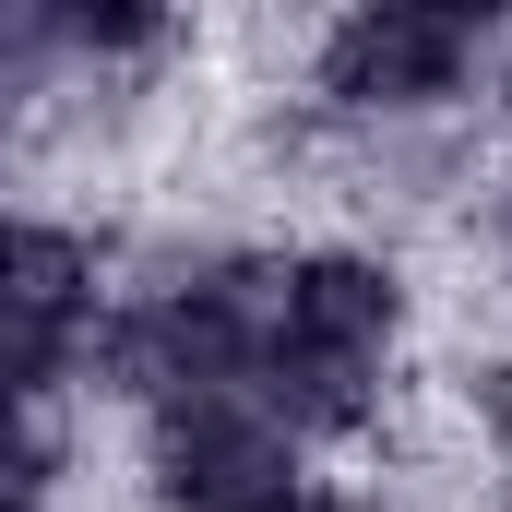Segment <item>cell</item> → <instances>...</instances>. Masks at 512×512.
I'll return each mask as SVG.
<instances>
[{"label":"cell","mask_w":512,"mask_h":512,"mask_svg":"<svg viewBox=\"0 0 512 512\" xmlns=\"http://www.w3.org/2000/svg\"><path fill=\"white\" fill-rule=\"evenodd\" d=\"M405 346V274L358 239L274 262L262 298V358H251V405L286 441H358L382 429V370Z\"/></svg>","instance_id":"cell-1"},{"label":"cell","mask_w":512,"mask_h":512,"mask_svg":"<svg viewBox=\"0 0 512 512\" xmlns=\"http://www.w3.org/2000/svg\"><path fill=\"white\" fill-rule=\"evenodd\" d=\"M108 262L84 227L48 215H0V405H48L72 370H96L108 334Z\"/></svg>","instance_id":"cell-2"},{"label":"cell","mask_w":512,"mask_h":512,"mask_svg":"<svg viewBox=\"0 0 512 512\" xmlns=\"http://www.w3.org/2000/svg\"><path fill=\"white\" fill-rule=\"evenodd\" d=\"M489 24L477 12H429V0H382V12H346L322 36V108L334 120H441L477 96L489 72Z\"/></svg>","instance_id":"cell-3"},{"label":"cell","mask_w":512,"mask_h":512,"mask_svg":"<svg viewBox=\"0 0 512 512\" xmlns=\"http://www.w3.org/2000/svg\"><path fill=\"white\" fill-rule=\"evenodd\" d=\"M298 477H310L298 441L262 417L251 393L143 405V489H155V512H274Z\"/></svg>","instance_id":"cell-4"},{"label":"cell","mask_w":512,"mask_h":512,"mask_svg":"<svg viewBox=\"0 0 512 512\" xmlns=\"http://www.w3.org/2000/svg\"><path fill=\"white\" fill-rule=\"evenodd\" d=\"M48 477H60L48 405H0V501H48Z\"/></svg>","instance_id":"cell-5"},{"label":"cell","mask_w":512,"mask_h":512,"mask_svg":"<svg viewBox=\"0 0 512 512\" xmlns=\"http://www.w3.org/2000/svg\"><path fill=\"white\" fill-rule=\"evenodd\" d=\"M274 512H382V489H334V477H298Z\"/></svg>","instance_id":"cell-6"},{"label":"cell","mask_w":512,"mask_h":512,"mask_svg":"<svg viewBox=\"0 0 512 512\" xmlns=\"http://www.w3.org/2000/svg\"><path fill=\"white\" fill-rule=\"evenodd\" d=\"M0 512H48V501H0Z\"/></svg>","instance_id":"cell-7"}]
</instances>
